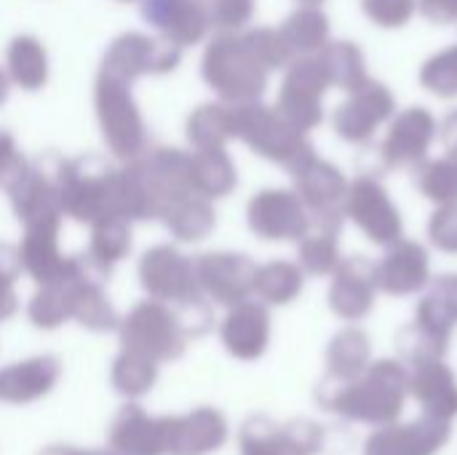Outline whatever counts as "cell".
<instances>
[{
	"instance_id": "1",
	"label": "cell",
	"mask_w": 457,
	"mask_h": 455,
	"mask_svg": "<svg viewBox=\"0 0 457 455\" xmlns=\"http://www.w3.org/2000/svg\"><path fill=\"white\" fill-rule=\"evenodd\" d=\"M345 212L356 220V225L378 244L399 241L402 220L388 193L370 177H361L351 185L345 196Z\"/></svg>"
},
{
	"instance_id": "2",
	"label": "cell",
	"mask_w": 457,
	"mask_h": 455,
	"mask_svg": "<svg viewBox=\"0 0 457 455\" xmlns=\"http://www.w3.org/2000/svg\"><path fill=\"white\" fill-rule=\"evenodd\" d=\"M394 97L380 83H364L353 91V99L340 107L335 115V126L348 142H370L375 129L391 115Z\"/></svg>"
},
{
	"instance_id": "3",
	"label": "cell",
	"mask_w": 457,
	"mask_h": 455,
	"mask_svg": "<svg viewBox=\"0 0 457 455\" xmlns=\"http://www.w3.org/2000/svg\"><path fill=\"white\" fill-rule=\"evenodd\" d=\"M434 118L426 107H410L396 118L391 134L383 145V156L391 166H407L426 156L434 139Z\"/></svg>"
},
{
	"instance_id": "4",
	"label": "cell",
	"mask_w": 457,
	"mask_h": 455,
	"mask_svg": "<svg viewBox=\"0 0 457 455\" xmlns=\"http://www.w3.org/2000/svg\"><path fill=\"white\" fill-rule=\"evenodd\" d=\"M426 274H428V257L423 247L415 241H396V247L388 252L380 268V279L391 292H410L420 287Z\"/></svg>"
},
{
	"instance_id": "5",
	"label": "cell",
	"mask_w": 457,
	"mask_h": 455,
	"mask_svg": "<svg viewBox=\"0 0 457 455\" xmlns=\"http://www.w3.org/2000/svg\"><path fill=\"white\" fill-rule=\"evenodd\" d=\"M418 188L439 201V204H455L457 201V156L445 161H434L418 174Z\"/></svg>"
},
{
	"instance_id": "6",
	"label": "cell",
	"mask_w": 457,
	"mask_h": 455,
	"mask_svg": "<svg viewBox=\"0 0 457 455\" xmlns=\"http://www.w3.org/2000/svg\"><path fill=\"white\" fill-rule=\"evenodd\" d=\"M420 80L428 91H434L436 97H455L457 94V46L434 56L423 72Z\"/></svg>"
},
{
	"instance_id": "7",
	"label": "cell",
	"mask_w": 457,
	"mask_h": 455,
	"mask_svg": "<svg viewBox=\"0 0 457 455\" xmlns=\"http://www.w3.org/2000/svg\"><path fill=\"white\" fill-rule=\"evenodd\" d=\"M332 62L340 64L335 67V72H329L343 88L348 91H356L367 83V72H364V62H361V54L356 46L351 43H337L335 51H332Z\"/></svg>"
},
{
	"instance_id": "8",
	"label": "cell",
	"mask_w": 457,
	"mask_h": 455,
	"mask_svg": "<svg viewBox=\"0 0 457 455\" xmlns=\"http://www.w3.org/2000/svg\"><path fill=\"white\" fill-rule=\"evenodd\" d=\"M364 11L380 27H402L415 11V0H364Z\"/></svg>"
},
{
	"instance_id": "9",
	"label": "cell",
	"mask_w": 457,
	"mask_h": 455,
	"mask_svg": "<svg viewBox=\"0 0 457 455\" xmlns=\"http://www.w3.org/2000/svg\"><path fill=\"white\" fill-rule=\"evenodd\" d=\"M431 239L439 249L457 252V206L455 204H445V209H439L431 220Z\"/></svg>"
},
{
	"instance_id": "10",
	"label": "cell",
	"mask_w": 457,
	"mask_h": 455,
	"mask_svg": "<svg viewBox=\"0 0 457 455\" xmlns=\"http://www.w3.org/2000/svg\"><path fill=\"white\" fill-rule=\"evenodd\" d=\"M420 11L439 24H450L457 19V0H420Z\"/></svg>"
},
{
	"instance_id": "11",
	"label": "cell",
	"mask_w": 457,
	"mask_h": 455,
	"mask_svg": "<svg viewBox=\"0 0 457 455\" xmlns=\"http://www.w3.org/2000/svg\"><path fill=\"white\" fill-rule=\"evenodd\" d=\"M442 139H445V147L450 150V156H457V113H453V115L445 121Z\"/></svg>"
}]
</instances>
